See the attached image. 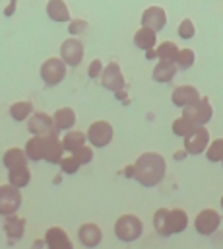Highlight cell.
I'll use <instances>...</instances> for the list:
<instances>
[{
    "mask_svg": "<svg viewBox=\"0 0 223 249\" xmlns=\"http://www.w3.org/2000/svg\"><path fill=\"white\" fill-rule=\"evenodd\" d=\"M134 179L142 187H155L163 181L165 171H167V161L161 154L157 152H143L138 156L134 161Z\"/></svg>",
    "mask_w": 223,
    "mask_h": 249,
    "instance_id": "6da1fadb",
    "label": "cell"
},
{
    "mask_svg": "<svg viewBox=\"0 0 223 249\" xmlns=\"http://www.w3.org/2000/svg\"><path fill=\"white\" fill-rule=\"evenodd\" d=\"M143 233V222L136 214H122L114 222V235L118 241L130 243L140 239Z\"/></svg>",
    "mask_w": 223,
    "mask_h": 249,
    "instance_id": "7a4b0ae2",
    "label": "cell"
},
{
    "mask_svg": "<svg viewBox=\"0 0 223 249\" xmlns=\"http://www.w3.org/2000/svg\"><path fill=\"white\" fill-rule=\"evenodd\" d=\"M180 117H184L186 121H190L194 126H206L211 121V117H213V107H211V103H209L207 97L200 95L198 101H194V103H190V105H186L182 109V115Z\"/></svg>",
    "mask_w": 223,
    "mask_h": 249,
    "instance_id": "3957f363",
    "label": "cell"
},
{
    "mask_svg": "<svg viewBox=\"0 0 223 249\" xmlns=\"http://www.w3.org/2000/svg\"><path fill=\"white\" fill-rule=\"evenodd\" d=\"M66 72H68V66L60 60V56L47 58L39 68V76L45 82V86H58L66 78Z\"/></svg>",
    "mask_w": 223,
    "mask_h": 249,
    "instance_id": "277c9868",
    "label": "cell"
},
{
    "mask_svg": "<svg viewBox=\"0 0 223 249\" xmlns=\"http://www.w3.org/2000/svg\"><path fill=\"white\" fill-rule=\"evenodd\" d=\"M112 136H114V128L109 121H95L89 124L87 132H85V138L89 140V144L93 148H105L112 142Z\"/></svg>",
    "mask_w": 223,
    "mask_h": 249,
    "instance_id": "5b68a950",
    "label": "cell"
},
{
    "mask_svg": "<svg viewBox=\"0 0 223 249\" xmlns=\"http://www.w3.org/2000/svg\"><path fill=\"white\" fill-rule=\"evenodd\" d=\"M184 152L188 156H200L206 152L207 144H209V132L206 126H194L184 138Z\"/></svg>",
    "mask_w": 223,
    "mask_h": 249,
    "instance_id": "8992f818",
    "label": "cell"
},
{
    "mask_svg": "<svg viewBox=\"0 0 223 249\" xmlns=\"http://www.w3.org/2000/svg\"><path fill=\"white\" fill-rule=\"evenodd\" d=\"M27 130L33 136H48V134H58L52 123V115H47L45 111H33L31 117L27 119Z\"/></svg>",
    "mask_w": 223,
    "mask_h": 249,
    "instance_id": "52a82bcc",
    "label": "cell"
},
{
    "mask_svg": "<svg viewBox=\"0 0 223 249\" xmlns=\"http://www.w3.org/2000/svg\"><path fill=\"white\" fill-rule=\"evenodd\" d=\"M21 206L19 189L8 185H0V216H14Z\"/></svg>",
    "mask_w": 223,
    "mask_h": 249,
    "instance_id": "ba28073f",
    "label": "cell"
},
{
    "mask_svg": "<svg viewBox=\"0 0 223 249\" xmlns=\"http://www.w3.org/2000/svg\"><path fill=\"white\" fill-rule=\"evenodd\" d=\"M99 80H101V86H103L105 89L112 91V93L124 89V86H126V80H124V74H122L118 62H109V64L103 68Z\"/></svg>",
    "mask_w": 223,
    "mask_h": 249,
    "instance_id": "9c48e42d",
    "label": "cell"
},
{
    "mask_svg": "<svg viewBox=\"0 0 223 249\" xmlns=\"http://www.w3.org/2000/svg\"><path fill=\"white\" fill-rule=\"evenodd\" d=\"M219 224H221V216L213 208H204L194 218V228H196V231L200 235H211V233H215L217 228H219Z\"/></svg>",
    "mask_w": 223,
    "mask_h": 249,
    "instance_id": "30bf717a",
    "label": "cell"
},
{
    "mask_svg": "<svg viewBox=\"0 0 223 249\" xmlns=\"http://www.w3.org/2000/svg\"><path fill=\"white\" fill-rule=\"evenodd\" d=\"M60 60L66 66H80L83 60V43L76 37L64 39L60 45Z\"/></svg>",
    "mask_w": 223,
    "mask_h": 249,
    "instance_id": "8fae6325",
    "label": "cell"
},
{
    "mask_svg": "<svg viewBox=\"0 0 223 249\" xmlns=\"http://www.w3.org/2000/svg\"><path fill=\"white\" fill-rule=\"evenodd\" d=\"M167 23V14L161 6H147L142 14V27L153 29L155 33H159Z\"/></svg>",
    "mask_w": 223,
    "mask_h": 249,
    "instance_id": "7c38bea8",
    "label": "cell"
},
{
    "mask_svg": "<svg viewBox=\"0 0 223 249\" xmlns=\"http://www.w3.org/2000/svg\"><path fill=\"white\" fill-rule=\"evenodd\" d=\"M198 99H200V91H198L194 86H190V84L176 86V88L173 89V93H171V101H173V105L178 107V109H184L186 105H190V103H194V101H198Z\"/></svg>",
    "mask_w": 223,
    "mask_h": 249,
    "instance_id": "4fadbf2b",
    "label": "cell"
},
{
    "mask_svg": "<svg viewBox=\"0 0 223 249\" xmlns=\"http://www.w3.org/2000/svg\"><path fill=\"white\" fill-rule=\"evenodd\" d=\"M78 239H80L81 245H85L89 249L91 247H97L103 241V230L95 222H85L78 230Z\"/></svg>",
    "mask_w": 223,
    "mask_h": 249,
    "instance_id": "5bb4252c",
    "label": "cell"
},
{
    "mask_svg": "<svg viewBox=\"0 0 223 249\" xmlns=\"http://www.w3.org/2000/svg\"><path fill=\"white\" fill-rule=\"evenodd\" d=\"M45 243L47 249H74L68 233L58 226H52L45 231Z\"/></svg>",
    "mask_w": 223,
    "mask_h": 249,
    "instance_id": "9a60e30c",
    "label": "cell"
},
{
    "mask_svg": "<svg viewBox=\"0 0 223 249\" xmlns=\"http://www.w3.org/2000/svg\"><path fill=\"white\" fill-rule=\"evenodd\" d=\"M188 228V214L180 208H167V237L180 233Z\"/></svg>",
    "mask_w": 223,
    "mask_h": 249,
    "instance_id": "2e32d148",
    "label": "cell"
},
{
    "mask_svg": "<svg viewBox=\"0 0 223 249\" xmlns=\"http://www.w3.org/2000/svg\"><path fill=\"white\" fill-rule=\"evenodd\" d=\"M62 158H64V148H62V142H60L58 134L45 136V154H43V160L48 161V163H58Z\"/></svg>",
    "mask_w": 223,
    "mask_h": 249,
    "instance_id": "e0dca14e",
    "label": "cell"
},
{
    "mask_svg": "<svg viewBox=\"0 0 223 249\" xmlns=\"http://www.w3.org/2000/svg\"><path fill=\"white\" fill-rule=\"evenodd\" d=\"M52 123H54V128L60 132V130H72L74 124H76V111L72 107H60L54 111L52 115Z\"/></svg>",
    "mask_w": 223,
    "mask_h": 249,
    "instance_id": "ac0fdd59",
    "label": "cell"
},
{
    "mask_svg": "<svg viewBox=\"0 0 223 249\" xmlns=\"http://www.w3.org/2000/svg\"><path fill=\"white\" fill-rule=\"evenodd\" d=\"M176 72H178V68H176L175 62L159 60V62L153 66V70H151V78H153L155 82H159V84H169V82L176 76Z\"/></svg>",
    "mask_w": 223,
    "mask_h": 249,
    "instance_id": "d6986e66",
    "label": "cell"
},
{
    "mask_svg": "<svg viewBox=\"0 0 223 249\" xmlns=\"http://www.w3.org/2000/svg\"><path fill=\"white\" fill-rule=\"evenodd\" d=\"M134 45L142 51H149V49H155L157 45V33L153 29H147V27H140L136 33H134Z\"/></svg>",
    "mask_w": 223,
    "mask_h": 249,
    "instance_id": "ffe728a7",
    "label": "cell"
},
{
    "mask_svg": "<svg viewBox=\"0 0 223 249\" xmlns=\"http://www.w3.org/2000/svg\"><path fill=\"white\" fill-rule=\"evenodd\" d=\"M85 132H81V130H66V134L62 136V148H64V152H70V154H74L78 148H81V146H85Z\"/></svg>",
    "mask_w": 223,
    "mask_h": 249,
    "instance_id": "44dd1931",
    "label": "cell"
},
{
    "mask_svg": "<svg viewBox=\"0 0 223 249\" xmlns=\"http://www.w3.org/2000/svg\"><path fill=\"white\" fill-rule=\"evenodd\" d=\"M47 16L52 21H70V10L64 0H48L47 2Z\"/></svg>",
    "mask_w": 223,
    "mask_h": 249,
    "instance_id": "7402d4cb",
    "label": "cell"
},
{
    "mask_svg": "<svg viewBox=\"0 0 223 249\" xmlns=\"http://www.w3.org/2000/svg\"><path fill=\"white\" fill-rule=\"evenodd\" d=\"M25 158L31 161H41L45 154V136H31L25 142Z\"/></svg>",
    "mask_w": 223,
    "mask_h": 249,
    "instance_id": "603a6c76",
    "label": "cell"
},
{
    "mask_svg": "<svg viewBox=\"0 0 223 249\" xmlns=\"http://www.w3.org/2000/svg\"><path fill=\"white\" fill-rule=\"evenodd\" d=\"M4 231H6V235L12 241L21 239V235L25 231V220L19 218V216H16V214L14 216H6V220H4Z\"/></svg>",
    "mask_w": 223,
    "mask_h": 249,
    "instance_id": "cb8c5ba5",
    "label": "cell"
},
{
    "mask_svg": "<svg viewBox=\"0 0 223 249\" xmlns=\"http://www.w3.org/2000/svg\"><path fill=\"white\" fill-rule=\"evenodd\" d=\"M2 161L8 169H16V167H25L27 165V158H25V152L21 148H10L4 152L2 156Z\"/></svg>",
    "mask_w": 223,
    "mask_h": 249,
    "instance_id": "d4e9b609",
    "label": "cell"
},
{
    "mask_svg": "<svg viewBox=\"0 0 223 249\" xmlns=\"http://www.w3.org/2000/svg\"><path fill=\"white\" fill-rule=\"evenodd\" d=\"M31 181V171L29 167H16V169H8V183L16 189H23L27 187Z\"/></svg>",
    "mask_w": 223,
    "mask_h": 249,
    "instance_id": "484cf974",
    "label": "cell"
},
{
    "mask_svg": "<svg viewBox=\"0 0 223 249\" xmlns=\"http://www.w3.org/2000/svg\"><path fill=\"white\" fill-rule=\"evenodd\" d=\"M8 113H10V117H12L14 121H17V123L27 121V119L31 117V113H33V103H31V101H14V103L10 105V109H8Z\"/></svg>",
    "mask_w": 223,
    "mask_h": 249,
    "instance_id": "4316f807",
    "label": "cell"
},
{
    "mask_svg": "<svg viewBox=\"0 0 223 249\" xmlns=\"http://www.w3.org/2000/svg\"><path fill=\"white\" fill-rule=\"evenodd\" d=\"M178 45L175 41H163L155 47V54L159 60H167V62H175L176 60V54H178Z\"/></svg>",
    "mask_w": 223,
    "mask_h": 249,
    "instance_id": "83f0119b",
    "label": "cell"
},
{
    "mask_svg": "<svg viewBox=\"0 0 223 249\" xmlns=\"http://www.w3.org/2000/svg\"><path fill=\"white\" fill-rule=\"evenodd\" d=\"M206 158L213 163H221L223 161V138H215V140H209L207 148H206Z\"/></svg>",
    "mask_w": 223,
    "mask_h": 249,
    "instance_id": "f1b7e54d",
    "label": "cell"
},
{
    "mask_svg": "<svg viewBox=\"0 0 223 249\" xmlns=\"http://www.w3.org/2000/svg\"><path fill=\"white\" fill-rule=\"evenodd\" d=\"M194 60H196V54H194L192 49H180L178 54H176L175 64H176L178 70H186V68H190L194 64Z\"/></svg>",
    "mask_w": 223,
    "mask_h": 249,
    "instance_id": "f546056e",
    "label": "cell"
},
{
    "mask_svg": "<svg viewBox=\"0 0 223 249\" xmlns=\"http://www.w3.org/2000/svg\"><path fill=\"white\" fill-rule=\"evenodd\" d=\"M153 228L159 235L167 237V208H157L153 214Z\"/></svg>",
    "mask_w": 223,
    "mask_h": 249,
    "instance_id": "4dcf8cb0",
    "label": "cell"
},
{
    "mask_svg": "<svg viewBox=\"0 0 223 249\" xmlns=\"http://www.w3.org/2000/svg\"><path fill=\"white\" fill-rule=\"evenodd\" d=\"M176 35H178L180 39H192V37L196 35V25H194V21H192L190 18H184V19L178 23V27H176Z\"/></svg>",
    "mask_w": 223,
    "mask_h": 249,
    "instance_id": "1f68e13d",
    "label": "cell"
},
{
    "mask_svg": "<svg viewBox=\"0 0 223 249\" xmlns=\"http://www.w3.org/2000/svg\"><path fill=\"white\" fill-rule=\"evenodd\" d=\"M173 132L176 134V136H180V138H184L192 128H194V124L190 123V121H186L184 117H176L175 121H173Z\"/></svg>",
    "mask_w": 223,
    "mask_h": 249,
    "instance_id": "d6a6232c",
    "label": "cell"
},
{
    "mask_svg": "<svg viewBox=\"0 0 223 249\" xmlns=\"http://www.w3.org/2000/svg\"><path fill=\"white\" fill-rule=\"evenodd\" d=\"M58 165H60L62 173H66V175H74V173H78V169L81 167V165L74 160V156H64V158L58 161Z\"/></svg>",
    "mask_w": 223,
    "mask_h": 249,
    "instance_id": "836d02e7",
    "label": "cell"
},
{
    "mask_svg": "<svg viewBox=\"0 0 223 249\" xmlns=\"http://www.w3.org/2000/svg\"><path fill=\"white\" fill-rule=\"evenodd\" d=\"M72 156H74V160H76L80 165L91 163V160H93V148H89V146H81V148H78Z\"/></svg>",
    "mask_w": 223,
    "mask_h": 249,
    "instance_id": "e575fe53",
    "label": "cell"
},
{
    "mask_svg": "<svg viewBox=\"0 0 223 249\" xmlns=\"http://www.w3.org/2000/svg\"><path fill=\"white\" fill-rule=\"evenodd\" d=\"M85 29H87V21L81 19V18H74V19H70V23H68V33H70L72 37H78V35L83 33Z\"/></svg>",
    "mask_w": 223,
    "mask_h": 249,
    "instance_id": "d590c367",
    "label": "cell"
},
{
    "mask_svg": "<svg viewBox=\"0 0 223 249\" xmlns=\"http://www.w3.org/2000/svg\"><path fill=\"white\" fill-rule=\"evenodd\" d=\"M103 68H105L103 60H101V58H93V60L89 62V66H87V76H89L91 80H95V78H99V76H101Z\"/></svg>",
    "mask_w": 223,
    "mask_h": 249,
    "instance_id": "8d00e7d4",
    "label": "cell"
},
{
    "mask_svg": "<svg viewBox=\"0 0 223 249\" xmlns=\"http://www.w3.org/2000/svg\"><path fill=\"white\" fill-rule=\"evenodd\" d=\"M134 173H136V171H134V163H130L128 167H124V175H126L128 179H134Z\"/></svg>",
    "mask_w": 223,
    "mask_h": 249,
    "instance_id": "74e56055",
    "label": "cell"
},
{
    "mask_svg": "<svg viewBox=\"0 0 223 249\" xmlns=\"http://www.w3.org/2000/svg\"><path fill=\"white\" fill-rule=\"evenodd\" d=\"M186 156H188V154H186V152H184V150H176V152H175V154H173V158H175V160H176V161H180V160H184V158H186Z\"/></svg>",
    "mask_w": 223,
    "mask_h": 249,
    "instance_id": "f35d334b",
    "label": "cell"
},
{
    "mask_svg": "<svg viewBox=\"0 0 223 249\" xmlns=\"http://www.w3.org/2000/svg\"><path fill=\"white\" fill-rule=\"evenodd\" d=\"M16 10V0H10V4H8V8H6V16H12V12Z\"/></svg>",
    "mask_w": 223,
    "mask_h": 249,
    "instance_id": "ab89813d",
    "label": "cell"
},
{
    "mask_svg": "<svg viewBox=\"0 0 223 249\" xmlns=\"http://www.w3.org/2000/svg\"><path fill=\"white\" fill-rule=\"evenodd\" d=\"M145 58H147V60H153V58H157V54H155V49H149V51H145Z\"/></svg>",
    "mask_w": 223,
    "mask_h": 249,
    "instance_id": "60d3db41",
    "label": "cell"
},
{
    "mask_svg": "<svg viewBox=\"0 0 223 249\" xmlns=\"http://www.w3.org/2000/svg\"><path fill=\"white\" fill-rule=\"evenodd\" d=\"M114 95H116V99H126V93H124V89H120V91H116Z\"/></svg>",
    "mask_w": 223,
    "mask_h": 249,
    "instance_id": "b9f144b4",
    "label": "cell"
},
{
    "mask_svg": "<svg viewBox=\"0 0 223 249\" xmlns=\"http://www.w3.org/2000/svg\"><path fill=\"white\" fill-rule=\"evenodd\" d=\"M221 208H223V196H221Z\"/></svg>",
    "mask_w": 223,
    "mask_h": 249,
    "instance_id": "7bdbcfd3",
    "label": "cell"
},
{
    "mask_svg": "<svg viewBox=\"0 0 223 249\" xmlns=\"http://www.w3.org/2000/svg\"><path fill=\"white\" fill-rule=\"evenodd\" d=\"M221 163H223V161H221Z\"/></svg>",
    "mask_w": 223,
    "mask_h": 249,
    "instance_id": "ee69618b",
    "label": "cell"
}]
</instances>
